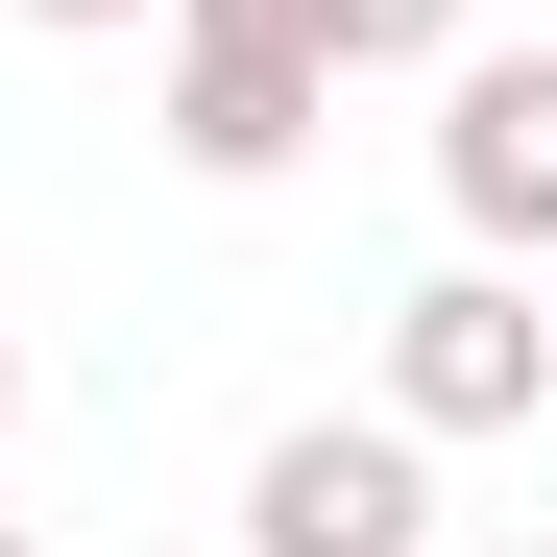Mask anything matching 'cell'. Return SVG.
Returning <instances> with one entry per match:
<instances>
[{
  "label": "cell",
  "instance_id": "obj_1",
  "mask_svg": "<svg viewBox=\"0 0 557 557\" xmlns=\"http://www.w3.org/2000/svg\"><path fill=\"white\" fill-rule=\"evenodd\" d=\"M146 25H170V170H195V195H267V170L339 122L315 0H146Z\"/></svg>",
  "mask_w": 557,
  "mask_h": 557
},
{
  "label": "cell",
  "instance_id": "obj_2",
  "mask_svg": "<svg viewBox=\"0 0 557 557\" xmlns=\"http://www.w3.org/2000/svg\"><path fill=\"white\" fill-rule=\"evenodd\" d=\"M363 412H412V436H533L557 412V315H533V267L460 243L436 292H388V388Z\"/></svg>",
  "mask_w": 557,
  "mask_h": 557
},
{
  "label": "cell",
  "instance_id": "obj_3",
  "mask_svg": "<svg viewBox=\"0 0 557 557\" xmlns=\"http://www.w3.org/2000/svg\"><path fill=\"white\" fill-rule=\"evenodd\" d=\"M436 533V436L412 412H292L243 460V557H412Z\"/></svg>",
  "mask_w": 557,
  "mask_h": 557
},
{
  "label": "cell",
  "instance_id": "obj_4",
  "mask_svg": "<svg viewBox=\"0 0 557 557\" xmlns=\"http://www.w3.org/2000/svg\"><path fill=\"white\" fill-rule=\"evenodd\" d=\"M436 219L485 267H557V49H436Z\"/></svg>",
  "mask_w": 557,
  "mask_h": 557
},
{
  "label": "cell",
  "instance_id": "obj_5",
  "mask_svg": "<svg viewBox=\"0 0 557 557\" xmlns=\"http://www.w3.org/2000/svg\"><path fill=\"white\" fill-rule=\"evenodd\" d=\"M315 49H339V73H436V49H460V0H315Z\"/></svg>",
  "mask_w": 557,
  "mask_h": 557
},
{
  "label": "cell",
  "instance_id": "obj_6",
  "mask_svg": "<svg viewBox=\"0 0 557 557\" xmlns=\"http://www.w3.org/2000/svg\"><path fill=\"white\" fill-rule=\"evenodd\" d=\"M25 25H146V0H25Z\"/></svg>",
  "mask_w": 557,
  "mask_h": 557
},
{
  "label": "cell",
  "instance_id": "obj_7",
  "mask_svg": "<svg viewBox=\"0 0 557 557\" xmlns=\"http://www.w3.org/2000/svg\"><path fill=\"white\" fill-rule=\"evenodd\" d=\"M0 436H25V339H0Z\"/></svg>",
  "mask_w": 557,
  "mask_h": 557
},
{
  "label": "cell",
  "instance_id": "obj_8",
  "mask_svg": "<svg viewBox=\"0 0 557 557\" xmlns=\"http://www.w3.org/2000/svg\"><path fill=\"white\" fill-rule=\"evenodd\" d=\"M0 557H49V533H25V509H0Z\"/></svg>",
  "mask_w": 557,
  "mask_h": 557
}]
</instances>
